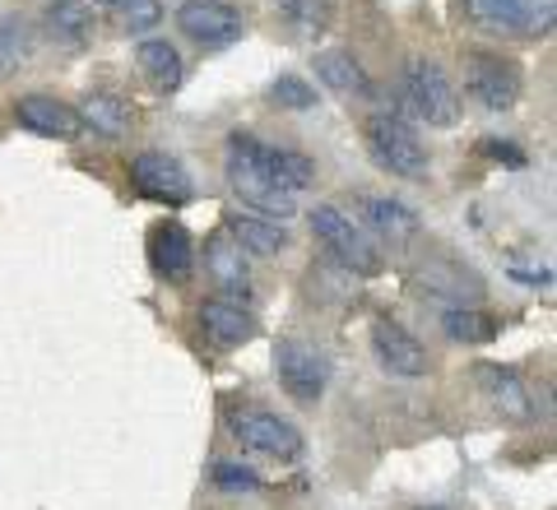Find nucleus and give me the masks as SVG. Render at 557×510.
Wrapping results in <instances>:
<instances>
[{"label": "nucleus", "instance_id": "nucleus-24", "mask_svg": "<svg viewBox=\"0 0 557 510\" xmlns=\"http://www.w3.org/2000/svg\"><path fill=\"white\" fill-rule=\"evenodd\" d=\"M274 5L298 38H321L335 20V0H274Z\"/></svg>", "mask_w": 557, "mask_h": 510}, {"label": "nucleus", "instance_id": "nucleus-6", "mask_svg": "<svg viewBox=\"0 0 557 510\" xmlns=\"http://www.w3.org/2000/svg\"><path fill=\"white\" fill-rule=\"evenodd\" d=\"M520 65L497 57V51H469L465 57V94L479 102L483 112H511L520 102Z\"/></svg>", "mask_w": 557, "mask_h": 510}, {"label": "nucleus", "instance_id": "nucleus-7", "mask_svg": "<svg viewBox=\"0 0 557 510\" xmlns=\"http://www.w3.org/2000/svg\"><path fill=\"white\" fill-rule=\"evenodd\" d=\"M228 432L251 455H265V460H278V464H288V460H298L302 455V432L293 427L288 418L265 413V409H233L228 413Z\"/></svg>", "mask_w": 557, "mask_h": 510}, {"label": "nucleus", "instance_id": "nucleus-26", "mask_svg": "<svg viewBox=\"0 0 557 510\" xmlns=\"http://www.w3.org/2000/svg\"><path fill=\"white\" fill-rule=\"evenodd\" d=\"M270 98H274L284 112H311V108H317V89H311L302 75H278V79L270 84Z\"/></svg>", "mask_w": 557, "mask_h": 510}, {"label": "nucleus", "instance_id": "nucleus-20", "mask_svg": "<svg viewBox=\"0 0 557 510\" xmlns=\"http://www.w3.org/2000/svg\"><path fill=\"white\" fill-rule=\"evenodd\" d=\"M200 325H205L209 339L223 344V348H237L256 334V321L237 302H228V297H209V302H200Z\"/></svg>", "mask_w": 557, "mask_h": 510}, {"label": "nucleus", "instance_id": "nucleus-22", "mask_svg": "<svg viewBox=\"0 0 557 510\" xmlns=\"http://www.w3.org/2000/svg\"><path fill=\"white\" fill-rule=\"evenodd\" d=\"M79 126H89L108 139H121L131 130V102L116 98V94H89L79 108Z\"/></svg>", "mask_w": 557, "mask_h": 510}, {"label": "nucleus", "instance_id": "nucleus-25", "mask_svg": "<svg viewBox=\"0 0 557 510\" xmlns=\"http://www.w3.org/2000/svg\"><path fill=\"white\" fill-rule=\"evenodd\" d=\"M112 14H116L121 33H149V28H159L163 5L159 0H116Z\"/></svg>", "mask_w": 557, "mask_h": 510}, {"label": "nucleus", "instance_id": "nucleus-5", "mask_svg": "<svg viewBox=\"0 0 557 510\" xmlns=\"http://www.w3.org/2000/svg\"><path fill=\"white\" fill-rule=\"evenodd\" d=\"M311 233L335 256V265H344L348 274H381V246L362 233V227L335 204H317L311 209Z\"/></svg>", "mask_w": 557, "mask_h": 510}, {"label": "nucleus", "instance_id": "nucleus-19", "mask_svg": "<svg viewBox=\"0 0 557 510\" xmlns=\"http://www.w3.org/2000/svg\"><path fill=\"white\" fill-rule=\"evenodd\" d=\"M135 65H139V75H145L159 94H177V89H182V79H186L182 51L172 47V42H163V38L139 42V47H135Z\"/></svg>", "mask_w": 557, "mask_h": 510}, {"label": "nucleus", "instance_id": "nucleus-9", "mask_svg": "<svg viewBox=\"0 0 557 510\" xmlns=\"http://www.w3.org/2000/svg\"><path fill=\"white\" fill-rule=\"evenodd\" d=\"M177 28L196 47L219 51V47H233L242 38V14L228 5V0H186L177 10Z\"/></svg>", "mask_w": 557, "mask_h": 510}, {"label": "nucleus", "instance_id": "nucleus-13", "mask_svg": "<svg viewBox=\"0 0 557 510\" xmlns=\"http://www.w3.org/2000/svg\"><path fill=\"white\" fill-rule=\"evenodd\" d=\"M149 256H153V270H159L168 284H186L190 274H196V241H190V233L168 219L149 233Z\"/></svg>", "mask_w": 557, "mask_h": 510}, {"label": "nucleus", "instance_id": "nucleus-29", "mask_svg": "<svg viewBox=\"0 0 557 510\" xmlns=\"http://www.w3.org/2000/svg\"><path fill=\"white\" fill-rule=\"evenodd\" d=\"M483 153L497 158V163H507V167H525V153H520L511 139H483Z\"/></svg>", "mask_w": 557, "mask_h": 510}, {"label": "nucleus", "instance_id": "nucleus-14", "mask_svg": "<svg viewBox=\"0 0 557 510\" xmlns=\"http://www.w3.org/2000/svg\"><path fill=\"white\" fill-rule=\"evenodd\" d=\"M205 274H209V284H214L219 293H228V297H247L251 293L247 251H242L228 233H219V237L205 241Z\"/></svg>", "mask_w": 557, "mask_h": 510}, {"label": "nucleus", "instance_id": "nucleus-28", "mask_svg": "<svg viewBox=\"0 0 557 510\" xmlns=\"http://www.w3.org/2000/svg\"><path fill=\"white\" fill-rule=\"evenodd\" d=\"M24 61V42H20V33H14L10 24H0V79L14 75Z\"/></svg>", "mask_w": 557, "mask_h": 510}, {"label": "nucleus", "instance_id": "nucleus-23", "mask_svg": "<svg viewBox=\"0 0 557 510\" xmlns=\"http://www.w3.org/2000/svg\"><path fill=\"white\" fill-rule=\"evenodd\" d=\"M442 329L456 344H493L502 321H497V315H487V311H479V307H450L442 315Z\"/></svg>", "mask_w": 557, "mask_h": 510}, {"label": "nucleus", "instance_id": "nucleus-4", "mask_svg": "<svg viewBox=\"0 0 557 510\" xmlns=\"http://www.w3.org/2000/svg\"><path fill=\"white\" fill-rule=\"evenodd\" d=\"M362 135H368V149L376 158V167H386L391 177H423L428 172V145H423V135H418V126L409 116L372 112Z\"/></svg>", "mask_w": 557, "mask_h": 510}, {"label": "nucleus", "instance_id": "nucleus-1", "mask_svg": "<svg viewBox=\"0 0 557 510\" xmlns=\"http://www.w3.org/2000/svg\"><path fill=\"white\" fill-rule=\"evenodd\" d=\"M223 172L228 186L251 204L260 219L284 223L298 214V190L317 182V163L288 145H265L256 135H228V153H223Z\"/></svg>", "mask_w": 557, "mask_h": 510}, {"label": "nucleus", "instance_id": "nucleus-27", "mask_svg": "<svg viewBox=\"0 0 557 510\" xmlns=\"http://www.w3.org/2000/svg\"><path fill=\"white\" fill-rule=\"evenodd\" d=\"M209 473H214V487H219V492H233V497H256V492L265 487V483H260V473H256V469L233 464V460H219Z\"/></svg>", "mask_w": 557, "mask_h": 510}, {"label": "nucleus", "instance_id": "nucleus-18", "mask_svg": "<svg viewBox=\"0 0 557 510\" xmlns=\"http://www.w3.org/2000/svg\"><path fill=\"white\" fill-rule=\"evenodd\" d=\"M42 33L61 47H84L94 38V10L89 0H51L42 10Z\"/></svg>", "mask_w": 557, "mask_h": 510}, {"label": "nucleus", "instance_id": "nucleus-17", "mask_svg": "<svg viewBox=\"0 0 557 510\" xmlns=\"http://www.w3.org/2000/svg\"><path fill=\"white\" fill-rule=\"evenodd\" d=\"M317 79L325 84L330 94H339V98H358V102L376 98L368 70H362V61L354 57V51H321V57H317Z\"/></svg>", "mask_w": 557, "mask_h": 510}, {"label": "nucleus", "instance_id": "nucleus-15", "mask_svg": "<svg viewBox=\"0 0 557 510\" xmlns=\"http://www.w3.org/2000/svg\"><path fill=\"white\" fill-rule=\"evenodd\" d=\"M14 121L42 139H75L79 135V112L65 108L57 98H47V94H28V98L14 102Z\"/></svg>", "mask_w": 557, "mask_h": 510}, {"label": "nucleus", "instance_id": "nucleus-11", "mask_svg": "<svg viewBox=\"0 0 557 510\" xmlns=\"http://www.w3.org/2000/svg\"><path fill=\"white\" fill-rule=\"evenodd\" d=\"M131 182H135L139 196H149L159 204H186L190 190H196L190 186V172L168 153H139L131 163Z\"/></svg>", "mask_w": 557, "mask_h": 510}, {"label": "nucleus", "instance_id": "nucleus-21", "mask_svg": "<svg viewBox=\"0 0 557 510\" xmlns=\"http://www.w3.org/2000/svg\"><path fill=\"white\" fill-rule=\"evenodd\" d=\"M223 233H228L247 256H260V260H270V256H278L288 246V227L284 223H270V219H256V214H233Z\"/></svg>", "mask_w": 557, "mask_h": 510}, {"label": "nucleus", "instance_id": "nucleus-3", "mask_svg": "<svg viewBox=\"0 0 557 510\" xmlns=\"http://www.w3.org/2000/svg\"><path fill=\"white\" fill-rule=\"evenodd\" d=\"M399 116H413V121H423V126H456L460 121V94H456V84L446 79V70L442 65H432V61H409L405 70H399Z\"/></svg>", "mask_w": 557, "mask_h": 510}, {"label": "nucleus", "instance_id": "nucleus-8", "mask_svg": "<svg viewBox=\"0 0 557 510\" xmlns=\"http://www.w3.org/2000/svg\"><path fill=\"white\" fill-rule=\"evenodd\" d=\"M274 376L288 399L317 403L330 385V362H325V353H317V348L302 339H278L274 344Z\"/></svg>", "mask_w": 557, "mask_h": 510}, {"label": "nucleus", "instance_id": "nucleus-16", "mask_svg": "<svg viewBox=\"0 0 557 510\" xmlns=\"http://www.w3.org/2000/svg\"><path fill=\"white\" fill-rule=\"evenodd\" d=\"M474 381H479V390L493 399V409H497L502 418H516V422L534 418L530 390L520 385V376L511 372V366H502V362H479V366H474Z\"/></svg>", "mask_w": 557, "mask_h": 510}, {"label": "nucleus", "instance_id": "nucleus-12", "mask_svg": "<svg viewBox=\"0 0 557 510\" xmlns=\"http://www.w3.org/2000/svg\"><path fill=\"white\" fill-rule=\"evenodd\" d=\"M372 353L381 362V372H391V376L413 381V376L428 372V348L395 321H376L372 325Z\"/></svg>", "mask_w": 557, "mask_h": 510}, {"label": "nucleus", "instance_id": "nucleus-2", "mask_svg": "<svg viewBox=\"0 0 557 510\" xmlns=\"http://www.w3.org/2000/svg\"><path fill=\"white\" fill-rule=\"evenodd\" d=\"M465 20L487 38L539 42L557 24V0H465Z\"/></svg>", "mask_w": 557, "mask_h": 510}, {"label": "nucleus", "instance_id": "nucleus-30", "mask_svg": "<svg viewBox=\"0 0 557 510\" xmlns=\"http://www.w3.org/2000/svg\"><path fill=\"white\" fill-rule=\"evenodd\" d=\"M94 5H102V10H112V5H116V0H94Z\"/></svg>", "mask_w": 557, "mask_h": 510}, {"label": "nucleus", "instance_id": "nucleus-10", "mask_svg": "<svg viewBox=\"0 0 557 510\" xmlns=\"http://www.w3.org/2000/svg\"><path fill=\"white\" fill-rule=\"evenodd\" d=\"M348 219H354L376 246H405L409 237H418V214L391 196H354V214Z\"/></svg>", "mask_w": 557, "mask_h": 510}]
</instances>
